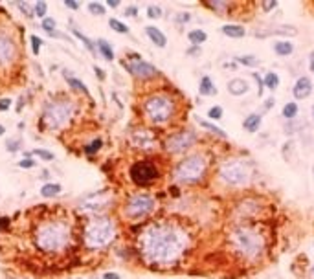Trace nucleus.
I'll list each match as a JSON object with an SVG mask.
<instances>
[{"mask_svg":"<svg viewBox=\"0 0 314 279\" xmlns=\"http://www.w3.org/2000/svg\"><path fill=\"white\" fill-rule=\"evenodd\" d=\"M237 61L243 66H250V68H256L259 64V59L256 56H241V57H237Z\"/></svg>","mask_w":314,"mask_h":279,"instance_id":"nucleus-32","label":"nucleus"},{"mask_svg":"<svg viewBox=\"0 0 314 279\" xmlns=\"http://www.w3.org/2000/svg\"><path fill=\"white\" fill-rule=\"evenodd\" d=\"M114 239H116V223L111 217H96L85 226L83 241L86 248H90V250L105 248Z\"/></svg>","mask_w":314,"mask_h":279,"instance_id":"nucleus-4","label":"nucleus"},{"mask_svg":"<svg viewBox=\"0 0 314 279\" xmlns=\"http://www.w3.org/2000/svg\"><path fill=\"white\" fill-rule=\"evenodd\" d=\"M64 6L70 7V9H77V7H79V2H76V0H66Z\"/></svg>","mask_w":314,"mask_h":279,"instance_id":"nucleus-51","label":"nucleus"},{"mask_svg":"<svg viewBox=\"0 0 314 279\" xmlns=\"http://www.w3.org/2000/svg\"><path fill=\"white\" fill-rule=\"evenodd\" d=\"M311 92H313V81L309 79V77H300L296 83H294V88H292V94L296 99H305L311 96Z\"/></svg>","mask_w":314,"mask_h":279,"instance_id":"nucleus-16","label":"nucleus"},{"mask_svg":"<svg viewBox=\"0 0 314 279\" xmlns=\"http://www.w3.org/2000/svg\"><path fill=\"white\" fill-rule=\"evenodd\" d=\"M313 274H314V266H313Z\"/></svg>","mask_w":314,"mask_h":279,"instance_id":"nucleus-59","label":"nucleus"},{"mask_svg":"<svg viewBox=\"0 0 314 279\" xmlns=\"http://www.w3.org/2000/svg\"><path fill=\"white\" fill-rule=\"evenodd\" d=\"M206 6H208L209 9H213V11L226 13V11H230L231 4L230 2H223V0H213V2H206Z\"/></svg>","mask_w":314,"mask_h":279,"instance_id":"nucleus-29","label":"nucleus"},{"mask_svg":"<svg viewBox=\"0 0 314 279\" xmlns=\"http://www.w3.org/2000/svg\"><path fill=\"white\" fill-rule=\"evenodd\" d=\"M313 173H314V169H313Z\"/></svg>","mask_w":314,"mask_h":279,"instance_id":"nucleus-60","label":"nucleus"},{"mask_svg":"<svg viewBox=\"0 0 314 279\" xmlns=\"http://www.w3.org/2000/svg\"><path fill=\"white\" fill-rule=\"evenodd\" d=\"M252 167L241 158H226L219 166V178L230 186H243L250 180Z\"/></svg>","mask_w":314,"mask_h":279,"instance_id":"nucleus-7","label":"nucleus"},{"mask_svg":"<svg viewBox=\"0 0 314 279\" xmlns=\"http://www.w3.org/2000/svg\"><path fill=\"white\" fill-rule=\"evenodd\" d=\"M281 114H283V118H285V119H294L296 116H298V105L294 103V101L286 103L285 107H283Z\"/></svg>","mask_w":314,"mask_h":279,"instance_id":"nucleus-31","label":"nucleus"},{"mask_svg":"<svg viewBox=\"0 0 314 279\" xmlns=\"http://www.w3.org/2000/svg\"><path fill=\"white\" fill-rule=\"evenodd\" d=\"M309 70H311V72L314 74V50L311 52V54H309Z\"/></svg>","mask_w":314,"mask_h":279,"instance_id":"nucleus-52","label":"nucleus"},{"mask_svg":"<svg viewBox=\"0 0 314 279\" xmlns=\"http://www.w3.org/2000/svg\"><path fill=\"white\" fill-rule=\"evenodd\" d=\"M96 46H98L99 54H101L107 61H114V50H112L111 42L105 41V39H99V41L96 42Z\"/></svg>","mask_w":314,"mask_h":279,"instance_id":"nucleus-24","label":"nucleus"},{"mask_svg":"<svg viewBox=\"0 0 314 279\" xmlns=\"http://www.w3.org/2000/svg\"><path fill=\"white\" fill-rule=\"evenodd\" d=\"M313 118H314V105H313Z\"/></svg>","mask_w":314,"mask_h":279,"instance_id":"nucleus-58","label":"nucleus"},{"mask_svg":"<svg viewBox=\"0 0 314 279\" xmlns=\"http://www.w3.org/2000/svg\"><path fill=\"white\" fill-rule=\"evenodd\" d=\"M261 7H263V11H266V13H268V11H272V9H276V7H278V2H276V0H266V2H263V4H261Z\"/></svg>","mask_w":314,"mask_h":279,"instance_id":"nucleus-43","label":"nucleus"},{"mask_svg":"<svg viewBox=\"0 0 314 279\" xmlns=\"http://www.w3.org/2000/svg\"><path fill=\"white\" fill-rule=\"evenodd\" d=\"M208 116L211 119H221L223 118V109H221V107H211L208 111Z\"/></svg>","mask_w":314,"mask_h":279,"instance_id":"nucleus-42","label":"nucleus"},{"mask_svg":"<svg viewBox=\"0 0 314 279\" xmlns=\"http://www.w3.org/2000/svg\"><path fill=\"white\" fill-rule=\"evenodd\" d=\"M154 208H156V200H154L153 195L136 193V195H131L127 198L123 213H125L127 219H142V217H147L149 213H153Z\"/></svg>","mask_w":314,"mask_h":279,"instance_id":"nucleus-9","label":"nucleus"},{"mask_svg":"<svg viewBox=\"0 0 314 279\" xmlns=\"http://www.w3.org/2000/svg\"><path fill=\"white\" fill-rule=\"evenodd\" d=\"M56 28H57V22L52 19V17H46V19H42V29L44 31H48L50 35L56 33Z\"/></svg>","mask_w":314,"mask_h":279,"instance_id":"nucleus-34","label":"nucleus"},{"mask_svg":"<svg viewBox=\"0 0 314 279\" xmlns=\"http://www.w3.org/2000/svg\"><path fill=\"white\" fill-rule=\"evenodd\" d=\"M131 140H133V145L138 147L140 151H154L158 147V140H156L154 133L147 131V129H136L131 134Z\"/></svg>","mask_w":314,"mask_h":279,"instance_id":"nucleus-15","label":"nucleus"},{"mask_svg":"<svg viewBox=\"0 0 314 279\" xmlns=\"http://www.w3.org/2000/svg\"><path fill=\"white\" fill-rule=\"evenodd\" d=\"M6 134V129H4V125H0V136H4Z\"/></svg>","mask_w":314,"mask_h":279,"instance_id":"nucleus-57","label":"nucleus"},{"mask_svg":"<svg viewBox=\"0 0 314 279\" xmlns=\"http://www.w3.org/2000/svg\"><path fill=\"white\" fill-rule=\"evenodd\" d=\"M33 243L37 250L44 253H61L72 243L70 224L61 219H48L39 223L33 231Z\"/></svg>","mask_w":314,"mask_h":279,"instance_id":"nucleus-2","label":"nucleus"},{"mask_svg":"<svg viewBox=\"0 0 314 279\" xmlns=\"http://www.w3.org/2000/svg\"><path fill=\"white\" fill-rule=\"evenodd\" d=\"M298 33V29L294 28V26H285V24H272V26H266V31L263 33H254L256 37H268V35H283V37H294V35Z\"/></svg>","mask_w":314,"mask_h":279,"instance_id":"nucleus-17","label":"nucleus"},{"mask_svg":"<svg viewBox=\"0 0 314 279\" xmlns=\"http://www.w3.org/2000/svg\"><path fill=\"white\" fill-rule=\"evenodd\" d=\"M145 33L147 37L151 39L154 46H158V48H166V44H168V37L164 35V31L156 28V26H147L145 28Z\"/></svg>","mask_w":314,"mask_h":279,"instance_id":"nucleus-19","label":"nucleus"},{"mask_svg":"<svg viewBox=\"0 0 314 279\" xmlns=\"http://www.w3.org/2000/svg\"><path fill=\"white\" fill-rule=\"evenodd\" d=\"M261 114H248L246 116V119L243 121V127H244V131H248V133L252 134H256L259 131V127H261Z\"/></svg>","mask_w":314,"mask_h":279,"instance_id":"nucleus-20","label":"nucleus"},{"mask_svg":"<svg viewBox=\"0 0 314 279\" xmlns=\"http://www.w3.org/2000/svg\"><path fill=\"white\" fill-rule=\"evenodd\" d=\"M129 174H131V180H133L134 184H138V186H149V184L158 180L160 171H158V167L154 166L153 162L138 160L131 166Z\"/></svg>","mask_w":314,"mask_h":279,"instance_id":"nucleus-10","label":"nucleus"},{"mask_svg":"<svg viewBox=\"0 0 314 279\" xmlns=\"http://www.w3.org/2000/svg\"><path fill=\"white\" fill-rule=\"evenodd\" d=\"M64 79L68 81V84L72 86V90L81 92V94H86V96H88V88H86V84H85L83 81H79L77 77H72L68 72H64Z\"/></svg>","mask_w":314,"mask_h":279,"instance_id":"nucleus-25","label":"nucleus"},{"mask_svg":"<svg viewBox=\"0 0 314 279\" xmlns=\"http://www.w3.org/2000/svg\"><path fill=\"white\" fill-rule=\"evenodd\" d=\"M197 143V134L193 131H178L166 140L168 153H184Z\"/></svg>","mask_w":314,"mask_h":279,"instance_id":"nucleus-11","label":"nucleus"},{"mask_svg":"<svg viewBox=\"0 0 314 279\" xmlns=\"http://www.w3.org/2000/svg\"><path fill=\"white\" fill-rule=\"evenodd\" d=\"M6 145H7V151H11V153H15V151H17V147L21 145V140H15V141H13V140H9Z\"/></svg>","mask_w":314,"mask_h":279,"instance_id":"nucleus-46","label":"nucleus"},{"mask_svg":"<svg viewBox=\"0 0 314 279\" xmlns=\"http://www.w3.org/2000/svg\"><path fill=\"white\" fill-rule=\"evenodd\" d=\"M63 191V188L59 184H44L41 188V195L46 196V198H52V196H57Z\"/></svg>","mask_w":314,"mask_h":279,"instance_id":"nucleus-27","label":"nucleus"},{"mask_svg":"<svg viewBox=\"0 0 314 279\" xmlns=\"http://www.w3.org/2000/svg\"><path fill=\"white\" fill-rule=\"evenodd\" d=\"M143 114L145 118L153 123V125H166L176 114V103L169 94L164 92H156L147 96L143 101Z\"/></svg>","mask_w":314,"mask_h":279,"instance_id":"nucleus-5","label":"nucleus"},{"mask_svg":"<svg viewBox=\"0 0 314 279\" xmlns=\"http://www.w3.org/2000/svg\"><path fill=\"white\" fill-rule=\"evenodd\" d=\"M199 92L202 94V96H215L217 94V86L215 83L211 81V77L204 76L200 79V84H199Z\"/></svg>","mask_w":314,"mask_h":279,"instance_id":"nucleus-22","label":"nucleus"},{"mask_svg":"<svg viewBox=\"0 0 314 279\" xmlns=\"http://www.w3.org/2000/svg\"><path fill=\"white\" fill-rule=\"evenodd\" d=\"M101 279H121L118 276V274H114V272H107V274H103V278Z\"/></svg>","mask_w":314,"mask_h":279,"instance_id":"nucleus-53","label":"nucleus"},{"mask_svg":"<svg viewBox=\"0 0 314 279\" xmlns=\"http://www.w3.org/2000/svg\"><path fill=\"white\" fill-rule=\"evenodd\" d=\"M274 52L281 57H286L294 52V44L290 41H278L274 44Z\"/></svg>","mask_w":314,"mask_h":279,"instance_id":"nucleus-23","label":"nucleus"},{"mask_svg":"<svg viewBox=\"0 0 314 279\" xmlns=\"http://www.w3.org/2000/svg\"><path fill=\"white\" fill-rule=\"evenodd\" d=\"M248 90H250V84H248L246 79L235 77V79H231L228 83V92L231 96H244V94H248Z\"/></svg>","mask_w":314,"mask_h":279,"instance_id":"nucleus-18","label":"nucleus"},{"mask_svg":"<svg viewBox=\"0 0 314 279\" xmlns=\"http://www.w3.org/2000/svg\"><path fill=\"white\" fill-rule=\"evenodd\" d=\"M94 72L98 74L99 79H103V77H105V72H103V70H101V68H99V66H94Z\"/></svg>","mask_w":314,"mask_h":279,"instance_id":"nucleus-54","label":"nucleus"},{"mask_svg":"<svg viewBox=\"0 0 314 279\" xmlns=\"http://www.w3.org/2000/svg\"><path fill=\"white\" fill-rule=\"evenodd\" d=\"M263 84H265L266 88H270V90H276L279 86V76L276 72H268V74L263 77Z\"/></svg>","mask_w":314,"mask_h":279,"instance_id":"nucleus-30","label":"nucleus"},{"mask_svg":"<svg viewBox=\"0 0 314 279\" xmlns=\"http://www.w3.org/2000/svg\"><path fill=\"white\" fill-rule=\"evenodd\" d=\"M17 6H19V9H21V11L26 15V17H31V15L35 13V9H31L29 6H26L24 2H17Z\"/></svg>","mask_w":314,"mask_h":279,"instance_id":"nucleus-44","label":"nucleus"},{"mask_svg":"<svg viewBox=\"0 0 314 279\" xmlns=\"http://www.w3.org/2000/svg\"><path fill=\"white\" fill-rule=\"evenodd\" d=\"M197 123L199 125H202L206 131H209V133H213V134H217L219 138H228V134L224 133L223 129H219V127H215L213 123H209V121H206L204 118H200V116H197Z\"/></svg>","mask_w":314,"mask_h":279,"instance_id":"nucleus-26","label":"nucleus"},{"mask_svg":"<svg viewBox=\"0 0 314 279\" xmlns=\"http://www.w3.org/2000/svg\"><path fill=\"white\" fill-rule=\"evenodd\" d=\"M46 11H48V4H46V2H37V4H35V15H37V17L46 19Z\"/></svg>","mask_w":314,"mask_h":279,"instance_id":"nucleus-38","label":"nucleus"},{"mask_svg":"<svg viewBox=\"0 0 314 279\" xmlns=\"http://www.w3.org/2000/svg\"><path fill=\"white\" fill-rule=\"evenodd\" d=\"M29 41H31V50H33V54L37 56L39 52H41V46H42V41L37 37V35H31L29 37Z\"/></svg>","mask_w":314,"mask_h":279,"instance_id":"nucleus-41","label":"nucleus"},{"mask_svg":"<svg viewBox=\"0 0 314 279\" xmlns=\"http://www.w3.org/2000/svg\"><path fill=\"white\" fill-rule=\"evenodd\" d=\"M254 77H256V81H257V86H259V90H257V94L259 96H263V88H265V84H263V79L259 77V74H254Z\"/></svg>","mask_w":314,"mask_h":279,"instance_id":"nucleus-48","label":"nucleus"},{"mask_svg":"<svg viewBox=\"0 0 314 279\" xmlns=\"http://www.w3.org/2000/svg\"><path fill=\"white\" fill-rule=\"evenodd\" d=\"M31 154L41 156L42 160H54V158H56V156H54V153H50V151H46V149H33V151H31Z\"/></svg>","mask_w":314,"mask_h":279,"instance_id":"nucleus-39","label":"nucleus"},{"mask_svg":"<svg viewBox=\"0 0 314 279\" xmlns=\"http://www.w3.org/2000/svg\"><path fill=\"white\" fill-rule=\"evenodd\" d=\"M101 145H103V140H101V138H96V140H94V141L90 143V145H86V149H85V153H88V154L98 153L99 149H101Z\"/></svg>","mask_w":314,"mask_h":279,"instance_id":"nucleus-37","label":"nucleus"},{"mask_svg":"<svg viewBox=\"0 0 314 279\" xmlns=\"http://www.w3.org/2000/svg\"><path fill=\"white\" fill-rule=\"evenodd\" d=\"M72 116H74V103L64 99L48 103L44 109V121L50 129H61L72 119Z\"/></svg>","mask_w":314,"mask_h":279,"instance_id":"nucleus-8","label":"nucleus"},{"mask_svg":"<svg viewBox=\"0 0 314 279\" xmlns=\"http://www.w3.org/2000/svg\"><path fill=\"white\" fill-rule=\"evenodd\" d=\"M191 21V15L189 13H180L178 15V22H182V24H186V22Z\"/></svg>","mask_w":314,"mask_h":279,"instance_id":"nucleus-50","label":"nucleus"},{"mask_svg":"<svg viewBox=\"0 0 314 279\" xmlns=\"http://www.w3.org/2000/svg\"><path fill=\"white\" fill-rule=\"evenodd\" d=\"M19 167L21 169H31V167H35V162L31 160V158H24V160L19 162Z\"/></svg>","mask_w":314,"mask_h":279,"instance_id":"nucleus-45","label":"nucleus"},{"mask_svg":"<svg viewBox=\"0 0 314 279\" xmlns=\"http://www.w3.org/2000/svg\"><path fill=\"white\" fill-rule=\"evenodd\" d=\"M221 31L226 37H231V39H243L244 35H246V29L243 26H239V24H224Z\"/></svg>","mask_w":314,"mask_h":279,"instance_id":"nucleus-21","label":"nucleus"},{"mask_svg":"<svg viewBox=\"0 0 314 279\" xmlns=\"http://www.w3.org/2000/svg\"><path fill=\"white\" fill-rule=\"evenodd\" d=\"M188 39H189V42H191V44L199 46V44L206 42L208 35H206V31H202V29H191V31L188 33Z\"/></svg>","mask_w":314,"mask_h":279,"instance_id":"nucleus-28","label":"nucleus"},{"mask_svg":"<svg viewBox=\"0 0 314 279\" xmlns=\"http://www.w3.org/2000/svg\"><path fill=\"white\" fill-rule=\"evenodd\" d=\"M11 107V99H7V98H4V99H0V112H4V111H7Z\"/></svg>","mask_w":314,"mask_h":279,"instance_id":"nucleus-47","label":"nucleus"},{"mask_svg":"<svg viewBox=\"0 0 314 279\" xmlns=\"http://www.w3.org/2000/svg\"><path fill=\"white\" fill-rule=\"evenodd\" d=\"M86 9H88L92 15H96V17H101V15H105V6H103V4H99V2H90V4L86 6Z\"/></svg>","mask_w":314,"mask_h":279,"instance_id":"nucleus-35","label":"nucleus"},{"mask_svg":"<svg viewBox=\"0 0 314 279\" xmlns=\"http://www.w3.org/2000/svg\"><path fill=\"white\" fill-rule=\"evenodd\" d=\"M189 248V235L182 226L168 221L149 224L138 237V250L145 265L171 268Z\"/></svg>","mask_w":314,"mask_h":279,"instance_id":"nucleus-1","label":"nucleus"},{"mask_svg":"<svg viewBox=\"0 0 314 279\" xmlns=\"http://www.w3.org/2000/svg\"><path fill=\"white\" fill-rule=\"evenodd\" d=\"M112 202V193L109 191H98V193H90L86 195L79 202V208L85 211H92V213H99L101 209H105L107 206H111Z\"/></svg>","mask_w":314,"mask_h":279,"instance_id":"nucleus-12","label":"nucleus"},{"mask_svg":"<svg viewBox=\"0 0 314 279\" xmlns=\"http://www.w3.org/2000/svg\"><path fill=\"white\" fill-rule=\"evenodd\" d=\"M15 57H17V44L13 37L4 29H0V64L7 66L13 63Z\"/></svg>","mask_w":314,"mask_h":279,"instance_id":"nucleus-13","label":"nucleus"},{"mask_svg":"<svg viewBox=\"0 0 314 279\" xmlns=\"http://www.w3.org/2000/svg\"><path fill=\"white\" fill-rule=\"evenodd\" d=\"M147 17H149V19H160L162 7L160 6H149L147 7Z\"/></svg>","mask_w":314,"mask_h":279,"instance_id":"nucleus-40","label":"nucleus"},{"mask_svg":"<svg viewBox=\"0 0 314 279\" xmlns=\"http://www.w3.org/2000/svg\"><path fill=\"white\" fill-rule=\"evenodd\" d=\"M230 246L231 251L237 253L239 257L254 261L263 255V251L266 248V239L263 235V231L250 226V224H239L230 231Z\"/></svg>","mask_w":314,"mask_h":279,"instance_id":"nucleus-3","label":"nucleus"},{"mask_svg":"<svg viewBox=\"0 0 314 279\" xmlns=\"http://www.w3.org/2000/svg\"><path fill=\"white\" fill-rule=\"evenodd\" d=\"M208 173V160L200 153L189 154L186 158H182L173 169V178L176 184H199Z\"/></svg>","mask_w":314,"mask_h":279,"instance_id":"nucleus-6","label":"nucleus"},{"mask_svg":"<svg viewBox=\"0 0 314 279\" xmlns=\"http://www.w3.org/2000/svg\"><path fill=\"white\" fill-rule=\"evenodd\" d=\"M109 26H111L114 31H118V33H129V26L123 24L121 21H118V19H111V21H109Z\"/></svg>","mask_w":314,"mask_h":279,"instance_id":"nucleus-33","label":"nucleus"},{"mask_svg":"<svg viewBox=\"0 0 314 279\" xmlns=\"http://www.w3.org/2000/svg\"><path fill=\"white\" fill-rule=\"evenodd\" d=\"M125 15H127V17H136V15H138V7H136V6H129L125 9Z\"/></svg>","mask_w":314,"mask_h":279,"instance_id":"nucleus-49","label":"nucleus"},{"mask_svg":"<svg viewBox=\"0 0 314 279\" xmlns=\"http://www.w3.org/2000/svg\"><path fill=\"white\" fill-rule=\"evenodd\" d=\"M274 101H276L274 98H268V99H266V101H265V109H272V107H274Z\"/></svg>","mask_w":314,"mask_h":279,"instance_id":"nucleus-55","label":"nucleus"},{"mask_svg":"<svg viewBox=\"0 0 314 279\" xmlns=\"http://www.w3.org/2000/svg\"><path fill=\"white\" fill-rule=\"evenodd\" d=\"M127 70H129L134 77H138V79H151V77L158 76V68H156V66H153V64L147 63V61H142V59L136 56H134L133 61H129Z\"/></svg>","mask_w":314,"mask_h":279,"instance_id":"nucleus-14","label":"nucleus"},{"mask_svg":"<svg viewBox=\"0 0 314 279\" xmlns=\"http://www.w3.org/2000/svg\"><path fill=\"white\" fill-rule=\"evenodd\" d=\"M72 31L76 33V37H79V39H81V41L85 42V46L88 48V52H92V54H96V46H94V42H92L90 39H88V37H85V35L81 33L79 29H72Z\"/></svg>","mask_w":314,"mask_h":279,"instance_id":"nucleus-36","label":"nucleus"},{"mask_svg":"<svg viewBox=\"0 0 314 279\" xmlns=\"http://www.w3.org/2000/svg\"><path fill=\"white\" fill-rule=\"evenodd\" d=\"M107 4H109V7H118L119 6L118 0H107Z\"/></svg>","mask_w":314,"mask_h":279,"instance_id":"nucleus-56","label":"nucleus"}]
</instances>
